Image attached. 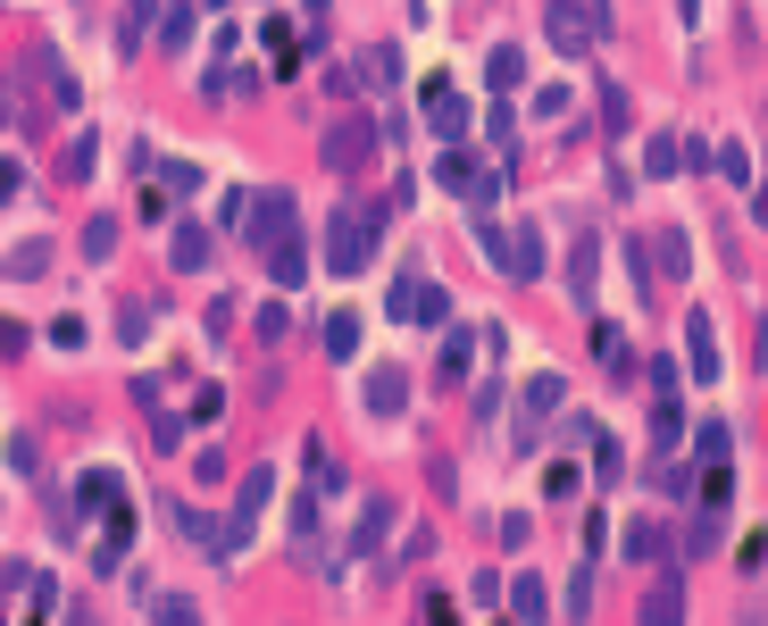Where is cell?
<instances>
[{
	"mask_svg": "<svg viewBox=\"0 0 768 626\" xmlns=\"http://www.w3.org/2000/svg\"><path fill=\"white\" fill-rule=\"evenodd\" d=\"M376 243H385V201H343L326 217V267L335 276H359L376 259Z\"/></svg>",
	"mask_w": 768,
	"mask_h": 626,
	"instance_id": "6da1fadb",
	"label": "cell"
},
{
	"mask_svg": "<svg viewBox=\"0 0 768 626\" xmlns=\"http://www.w3.org/2000/svg\"><path fill=\"white\" fill-rule=\"evenodd\" d=\"M376 151H385V126H368L359 109H335V126L318 134V159H326L335 176H368Z\"/></svg>",
	"mask_w": 768,
	"mask_h": 626,
	"instance_id": "7a4b0ae2",
	"label": "cell"
},
{
	"mask_svg": "<svg viewBox=\"0 0 768 626\" xmlns=\"http://www.w3.org/2000/svg\"><path fill=\"white\" fill-rule=\"evenodd\" d=\"M544 34L560 59H585L601 34H610V9L601 0H544Z\"/></svg>",
	"mask_w": 768,
	"mask_h": 626,
	"instance_id": "3957f363",
	"label": "cell"
},
{
	"mask_svg": "<svg viewBox=\"0 0 768 626\" xmlns=\"http://www.w3.org/2000/svg\"><path fill=\"white\" fill-rule=\"evenodd\" d=\"M267 494H276V468H251V476H243V494H234V518H225V534H218V551H243L251 534H260Z\"/></svg>",
	"mask_w": 768,
	"mask_h": 626,
	"instance_id": "277c9868",
	"label": "cell"
},
{
	"mask_svg": "<svg viewBox=\"0 0 768 626\" xmlns=\"http://www.w3.org/2000/svg\"><path fill=\"white\" fill-rule=\"evenodd\" d=\"M393 318L401 326H443L451 318V293L434 285V276H401V285H393Z\"/></svg>",
	"mask_w": 768,
	"mask_h": 626,
	"instance_id": "5b68a950",
	"label": "cell"
},
{
	"mask_svg": "<svg viewBox=\"0 0 768 626\" xmlns=\"http://www.w3.org/2000/svg\"><path fill=\"white\" fill-rule=\"evenodd\" d=\"M434 176H443V184L460 192V201H469V209H485L493 192H502V176H493V168H476L469 151H443V168H434Z\"/></svg>",
	"mask_w": 768,
	"mask_h": 626,
	"instance_id": "8992f818",
	"label": "cell"
},
{
	"mask_svg": "<svg viewBox=\"0 0 768 626\" xmlns=\"http://www.w3.org/2000/svg\"><path fill=\"white\" fill-rule=\"evenodd\" d=\"M243 217H251V243H260V251H276L284 234H293V192H251V209H243Z\"/></svg>",
	"mask_w": 768,
	"mask_h": 626,
	"instance_id": "52a82bcc",
	"label": "cell"
},
{
	"mask_svg": "<svg viewBox=\"0 0 768 626\" xmlns=\"http://www.w3.org/2000/svg\"><path fill=\"white\" fill-rule=\"evenodd\" d=\"M368 410H376V417H401V410H410V368H368Z\"/></svg>",
	"mask_w": 768,
	"mask_h": 626,
	"instance_id": "ba28073f",
	"label": "cell"
},
{
	"mask_svg": "<svg viewBox=\"0 0 768 626\" xmlns=\"http://www.w3.org/2000/svg\"><path fill=\"white\" fill-rule=\"evenodd\" d=\"M51 259H59V251L34 234V243H18L9 259H0V276H9V285H42V276H51Z\"/></svg>",
	"mask_w": 768,
	"mask_h": 626,
	"instance_id": "9c48e42d",
	"label": "cell"
},
{
	"mask_svg": "<svg viewBox=\"0 0 768 626\" xmlns=\"http://www.w3.org/2000/svg\"><path fill=\"white\" fill-rule=\"evenodd\" d=\"M393 84H401V51H393V42L359 51V93H393Z\"/></svg>",
	"mask_w": 768,
	"mask_h": 626,
	"instance_id": "30bf717a",
	"label": "cell"
},
{
	"mask_svg": "<svg viewBox=\"0 0 768 626\" xmlns=\"http://www.w3.org/2000/svg\"><path fill=\"white\" fill-rule=\"evenodd\" d=\"M209 251H218V243H209V226H201V217H185V226H176V243H168V259L185 267V276H201Z\"/></svg>",
	"mask_w": 768,
	"mask_h": 626,
	"instance_id": "8fae6325",
	"label": "cell"
},
{
	"mask_svg": "<svg viewBox=\"0 0 768 626\" xmlns=\"http://www.w3.org/2000/svg\"><path fill=\"white\" fill-rule=\"evenodd\" d=\"M485 84H493V93H518V84H526V51H518V42H493V51H485Z\"/></svg>",
	"mask_w": 768,
	"mask_h": 626,
	"instance_id": "7c38bea8",
	"label": "cell"
},
{
	"mask_svg": "<svg viewBox=\"0 0 768 626\" xmlns=\"http://www.w3.org/2000/svg\"><path fill=\"white\" fill-rule=\"evenodd\" d=\"M643 626H685V585H676V576H660V585L643 593Z\"/></svg>",
	"mask_w": 768,
	"mask_h": 626,
	"instance_id": "4fadbf2b",
	"label": "cell"
},
{
	"mask_svg": "<svg viewBox=\"0 0 768 626\" xmlns=\"http://www.w3.org/2000/svg\"><path fill=\"white\" fill-rule=\"evenodd\" d=\"M427 117H434V134H469V100L451 84H427Z\"/></svg>",
	"mask_w": 768,
	"mask_h": 626,
	"instance_id": "5bb4252c",
	"label": "cell"
},
{
	"mask_svg": "<svg viewBox=\"0 0 768 626\" xmlns=\"http://www.w3.org/2000/svg\"><path fill=\"white\" fill-rule=\"evenodd\" d=\"M509 276H518V285H535V276H544V234H535V226L509 234Z\"/></svg>",
	"mask_w": 768,
	"mask_h": 626,
	"instance_id": "9a60e30c",
	"label": "cell"
},
{
	"mask_svg": "<svg viewBox=\"0 0 768 626\" xmlns=\"http://www.w3.org/2000/svg\"><path fill=\"white\" fill-rule=\"evenodd\" d=\"M318 335H326V360H359V335H368V326H359L351 309H335V318H326Z\"/></svg>",
	"mask_w": 768,
	"mask_h": 626,
	"instance_id": "2e32d148",
	"label": "cell"
},
{
	"mask_svg": "<svg viewBox=\"0 0 768 626\" xmlns=\"http://www.w3.org/2000/svg\"><path fill=\"white\" fill-rule=\"evenodd\" d=\"M385 534H393V501H368V510H359V527H351V560H359V551H376Z\"/></svg>",
	"mask_w": 768,
	"mask_h": 626,
	"instance_id": "e0dca14e",
	"label": "cell"
},
{
	"mask_svg": "<svg viewBox=\"0 0 768 626\" xmlns=\"http://www.w3.org/2000/svg\"><path fill=\"white\" fill-rule=\"evenodd\" d=\"M267 276H276V285H301V276H309V251H301V234H284V243L267 251Z\"/></svg>",
	"mask_w": 768,
	"mask_h": 626,
	"instance_id": "ac0fdd59",
	"label": "cell"
},
{
	"mask_svg": "<svg viewBox=\"0 0 768 626\" xmlns=\"http://www.w3.org/2000/svg\"><path fill=\"white\" fill-rule=\"evenodd\" d=\"M509 609H518L526 626H544V618H551V593H544V576H518V585H509Z\"/></svg>",
	"mask_w": 768,
	"mask_h": 626,
	"instance_id": "d6986e66",
	"label": "cell"
},
{
	"mask_svg": "<svg viewBox=\"0 0 768 626\" xmlns=\"http://www.w3.org/2000/svg\"><path fill=\"white\" fill-rule=\"evenodd\" d=\"M593 267H601V243L577 234V259H568V293H577V301H593Z\"/></svg>",
	"mask_w": 768,
	"mask_h": 626,
	"instance_id": "ffe728a7",
	"label": "cell"
},
{
	"mask_svg": "<svg viewBox=\"0 0 768 626\" xmlns=\"http://www.w3.org/2000/svg\"><path fill=\"white\" fill-rule=\"evenodd\" d=\"M469 360H476V335L460 326V335L443 342V368H434V376H443V384H469Z\"/></svg>",
	"mask_w": 768,
	"mask_h": 626,
	"instance_id": "44dd1931",
	"label": "cell"
},
{
	"mask_svg": "<svg viewBox=\"0 0 768 626\" xmlns=\"http://www.w3.org/2000/svg\"><path fill=\"white\" fill-rule=\"evenodd\" d=\"M192 18H201V0L168 9V18H159V51H192Z\"/></svg>",
	"mask_w": 768,
	"mask_h": 626,
	"instance_id": "7402d4cb",
	"label": "cell"
},
{
	"mask_svg": "<svg viewBox=\"0 0 768 626\" xmlns=\"http://www.w3.org/2000/svg\"><path fill=\"white\" fill-rule=\"evenodd\" d=\"M593 360L610 368V376H627V368H635V351L619 342V326H593Z\"/></svg>",
	"mask_w": 768,
	"mask_h": 626,
	"instance_id": "603a6c76",
	"label": "cell"
},
{
	"mask_svg": "<svg viewBox=\"0 0 768 626\" xmlns=\"http://www.w3.org/2000/svg\"><path fill=\"white\" fill-rule=\"evenodd\" d=\"M284 527H293V534H284L293 551H318V501H293V510H284Z\"/></svg>",
	"mask_w": 768,
	"mask_h": 626,
	"instance_id": "cb8c5ba5",
	"label": "cell"
},
{
	"mask_svg": "<svg viewBox=\"0 0 768 626\" xmlns=\"http://www.w3.org/2000/svg\"><path fill=\"white\" fill-rule=\"evenodd\" d=\"M560 401H568V384L551 376V368H544V376H535V384H526V417H551V410H560Z\"/></svg>",
	"mask_w": 768,
	"mask_h": 626,
	"instance_id": "d4e9b609",
	"label": "cell"
},
{
	"mask_svg": "<svg viewBox=\"0 0 768 626\" xmlns=\"http://www.w3.org/2000/svg\"><path fill=\"white\" fill-rule=\"evenodd\" d=\"M150 626H201L192 593H159V602H150Z\"/></svg>",
	"mask_w": 768,
	"mask_h": 626,
	"instance_id": "484cf974",
	"label": "cell"
},
{
	"mask_svg": "<svg viewBox=\"0 0 768 626\" xmlns=\"http://www.w3.org/2000/svg\"><path fill=\"white\" fill-rule=\"evenodd\" d=\"M84 259H117V217H84Z\"/></svg>",
	"mask_w": 768,
	"mask_h": 626,
	"instance_id": "4316f807",
	"label": "cell"
},
{
	"mask_svg": "<svg viewBox=\"0 0 768 626\" xmlns=\"http://www.w3.org/2000/svg\"><path fill=\"white\" fill-rule=\"evenodd\" d=\"M150 18H159V0H126V25H117V42H126V51H134V42L150 34Z\"/></svg>",
	"mask_w": 768,
	"mask_h": 626,
	"instance_id": "83f0119b",
	"label": "cell"
},
{
	"mask_svg": "<svg viewBox=\"0 0 768 626\" xmlns=\"http://www.w3.org/2000/svg\"><path fill=\"white\" fill-rule=\"evenodd\" d=\"M685 335H694V376H718V342H711V318H694Z\"/></svg>",
	"mask_w": 768,
	"mask_h": 626,
	"instance_id": "f1b7e54d",
	"label": "cell"
},
{
	"mask_svg": "<svg viewBox=\"0 0 768 626\" xmlns=\"http://www.w3.org/2000/svg\"><path fill=\"white\" fill-rule=\"evenodd\" d=\"M284 326H293V318H284V301H267L260 318H251V342H267V351H276V342H284Z\"/></svg>",
	"mask_w": 768,
	"mask_h": 626,
	"instance_id": "f546056e",
	"label": "cell"
},
{
	"mask_svg": "<svg viewBox=\"0 0 768 626\" xmlns=\"http://www.w3.org/2000/svg\"><path fill=\"white\" fill-rule=\"evenodd\" d=\"M309 485H318V494H335V485H343V468H335L326 443H309Z\"/></svg>",
	"mask_w": 768,
	"mask_h": 626,
	"instance_id": "4dcf8cb0",
	"label": "cell"
},
{
	"mask_svg": "<svg viewBox=\"0 0 768 626\" xmlns=\"http://www.w3.org/2000/svg\"><path fill=\"white\" fill-rule=\"evenodd\" d=\"M660 534H669V527H652V518H635V527H627V551H635V560H660Z\"/></svg>",
	"mask_w": 768,
	"mask_h": 626,
	"instance_id": "1f68e13d",
	"label": "cell"
},
{
	"mask_svg": "<svg viewBox=\"0 0 768 626\" xmlns=\"http://www.w3.org/2000/svg\"><path fill=\"white\" fill-rule=\"evenodd\" d=\"M93 159H101V142H93V134H75V151H67V184H84V176H93Z\"/></svg>",
	"mask_w": 768,
	"mask_h": 626,
	"instance_id": "d6a6232c",
	"label": "cell"
},
{
	"mask_svg": "<svg viewBox=\"0 0 768 626\" xmlns=\"http://www.w3.org/2000/svg\"><path fill=\"white\" fill-rule=\"evenodd\" d=\"M267 59H276V76H293V34H284V18H267Z\"/></svg>",
	"mask_w": 768,
	"mask_h": 626,
	"instance_id": "836d02e7",
	"label": "cell"
},
{
	"mask_svg": "<svg viewBox=\"0 0 768 626\" xmlns=\"http://www.w3.org/2000/svg\"><path fill=\"white\" fill-rule=\"evenodd\" d=\"M643 168H652V176H676V168H685V151H676V142H669V134H660V142H652V151H643Z\"/></svg>",
	"mask_w": 768,
	"mask_h": 626,
	"instance_id": "e575fe53",
	"label": "cell"
},
{
	"mask_svg": "<svg viewBox=\"0 0 768 626\" xmlns=\"http://www.w3.org/2000/svg\"><path fill=\"white\" fill-rule=\"evenodd\" d=\"M192 476H201V485H225V452H218V443H201V452H192Z\"/></svg>",
	"mask_w": 768,
	"mask_h": 626,
	"instance_id": "d590c367",
	"label": "cell"
},
{
	"mask_svg": "<svg viewBox=\"0 0 768 626\" xmlns=\"http://www.w3.org/2000/svg\"><path fill=\"white\" fill-rule=\"evenodd\" d=\"M150 318H159V309H150V301H126V309H117V326H126V342H143V335H150Z\"/></svg>",
	"mask_w": 768,
	"mask_h": 626,
	"instance_id": "8d00e7d4",
	"label": "cell"
},
{
	"mask_svg": "<svg viewBox=\"0 0 768 626\" xmlns=\"http://www.w3.org/2000/svg\"><path fill=\"white\" fill-rule=\"evenodd\" d=\"M51 342H59V351H84V318H75V309H67V318L51 326Z\"/></svg>",
	"mask_w": 768,
	"mask_h": 626,
	"instance_id": "74e56055",
	"label": "cell"
},
{
	"mask_svg": "<svg viewBox=\"0 0 768 626\" xmlns=\"http://www.w3.org/2000/svg\"><path fill=\"white\" fill-rule=\"evenodd\" d=\"M619 468H627V452H619L610 435H601V443H593V476H619Z\"/></svg>",
	"mask_w": 768,
	"mask_h": 626,
	"instance_id": "f35d334b",
	"label": "cell"
},
{
	"mask_svg": "<svg viewBox=\"0 0 768 626\" xmlns=\"http://www.w3.org/2000/svg\"><path fill=\"white\" fill-rule=\"evenodd\" d=\"M18 192H25V168H18V159H0V209L18 201Z\"/></svg>",
	"mask_w": 768,
	"mask_h": 626,
	"instance_id": "ab89813d",
	"label": "cell"
},
{
	"mask_svg": "<svg viewBox=\"0 0 768 626\" xmlns=\"http://www.w3.org/2000/svg\"><path fill=\"white\" fill-rule=\"evenodd\" d=\"M427 626H460V609H451L443 593H427Z\"/></svg>",
	"mask_w": 768,
	"mask_h": 626,
	"instance_id": "60d3db41",
	"label": "cell"
},
{
	"mask_svg": "<svg viewBox=\"0 0 768 626\" xmlns=\"http://www.w3.org/2000/svg\"><path fill=\"white\" fill-rule=\"evenodd\" d=\"M59 626H101V609H93V602H75V609H59Z\"/></svg>",
	"mask_w": 768,
	"mask_h": 626,
	"instance_id": "b9f144b4",
	"label": "cell"
},
{
	"mask_svg": "<svg viewBox=\"0 0 768 626\" xmlns=\"http://www.w3.org/2000/svg\"><path fill=\"white\" fill-rule=\"evenodd\" d=\"M18 585H34V576H25L18 560H9V569H0V602H9V593H18Z\"/></svg>",
	"mask_w": 768,
	"mask_h": 626,
	"instance_id": "7bdbcfd3",
	"label": "cell"
},
{
	"mask_svg": "<svg viewBox=\"0 0 768 626\" xmlns=\"http://www.w3.org/2000/svg\"><path fill=\"white\" fill-rule=\"evenodd\" d=\"M751 217H760V226H768V184H760V192H751Z\"/></svg>",
	"mask_w": 768,
	"mask_h": 626,
	"instance_id": "ee69618b",
	"label": "cell"
},
{
	"mask_svg": "<svg viewBox=\"0 0 768 626\" xmlns=\"http://www.w3.org/2000/svg\"><path fill=\"white\" fill-rule=\"evenodd\" d=\"M9 126H18V117H9V93H0V134H9Z\"/></svg>",
	"mask_w": 768,
	"mask_h": 626,
	"instance_id": "f6af8a7d",
	"label": "cell"
}]
</instances>
